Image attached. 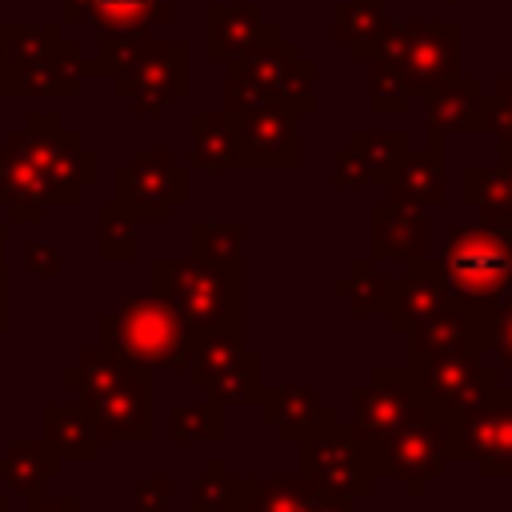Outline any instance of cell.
Instances as JSON below:
<instances>
[{
  "mask_svg": "<svg viewBox=\"0 0 512 512\" xmlns=\"http://www.w3.org/2000/svg\"><path fill=\"white\" fill-rule=\"evenodd\" d=\"M96 256L100 260H132L136 256V220L120 204L96 208Z\"/></svg>",
  "mask_w": 512,
  "mask_h": 512,
  "instance_id": "cell-30",
  "label": "cell"
},
{
  "mask_svg": "<svg viewBox=\"0 0 512 512\" xmlns=\"http://www.w3.org/2000/svg\"><path fill=\"white\" fill-rule=\"evenodd\" d=\"M244 356V332H192L188 340V384L192 388H208L220 372H228L236 360Z\"/></svg>",
  "mask_w": 512,
  "mask_h": 512,
  "instance_id": "cell-23",
  "label": "cell"
},
{
  "mask_svg": "<svg viewBox=\"0 0 512 512\" xmlns=\"http://www.w3.org/2000/svg\"><path fill=\"white\" fill-rule=\"evenodd\" d=\"M312 512H356V500L336 496V492H320V500H316Z\"/></svg>",
  "mask_w": 512,
  "mask_h": 512,
  "instance_id": "cell-41",
  "label": "cell"
},
{
  "mask_svg": "<svg viewBox=\"0 0 512 512\" xmlns=\"http://www.w3.org/2000/svg\"><path fill=\"white\" fill-rule=\"evenodd\" d=\"M428 416V404L404 368H372V376L352 392V428L364 440H388L404 424Z\"/></svg>",
  "mask_w": 512,
  "mask_h": 512,
  "instance_id": "cell-9",
  "label": "cell"
},
{
  "mask_svg": "<svg viewBox=\"0 0 512 512\" xmlns=\"http://www.w3.org/2000/svg\"><path fill=\"white\" fill-rule=\"evenodd\" d=\"M424 256V208L388 200L372 208V260H420Z\"/></svg>",
  "mask_w": 512,
  "mask_h": 512,
  "instance_id": "cell-16",
  "label": "cell"
},
{
  "mask_svg": "<svg viewBox=\"0 0 512 512\" xmlns=\"http://www.w3.org/2000/svg\"><path fill=\"white\" fill-rule=\"evenodd\" d=\"M256 404H260V420H264L268 428H276V436H280V440H296V436L312 424V416H316V408H320V400H316V388H312V384L260 388Z\"/></svg>",
  "mask_w": 512,
  "mask_h": 512,
  "instance_id": "cell-20",
  "label": "cell"
},
{
  "mask_svg": "<svg viewBox=\"0 0 512 512\" xmlns=\"http://www.w3.org/2000/svg\"><path fill=\"white\" fill-rule=\"evenodd\" d=\"M24 268L32 272V276H60L64 272V260H60V240H28L24 244Z\"/></svg>",
  "mask_w": 512,
  "mask_h": 512,
  "instance_id": "cell-34",
  "label": "cell"
},
{
  "mask_svg": "<svg viewBox=\"0 0 512 512\" xmlns=\"http://www.w3.org/2000/svg\"><path fill=\"white\" fill-rule=\"evenodd\" d=\"M480 356H484V352H476V348L408 352L404 372H408L412 384L420 388L428 412L440 416V420H448L452 412L476 408V404L492 400V396L504 388L500 368H488Z\"/></svg>",
  "mask_w": 512,
  "mask_h": 512,
  "instance_id": "cell-6",
  "label": "cell"
},
{
  "mask_svg": "<svg viewBox=\"0 0 512 512\" xmlns=\"http://www.w3.org/2000/svg\"><path fill=\"white\" fill-rule=\"evenodd\" d=\"M460 196L480 216H512V184H508V168L504 164L468 168L460 176Z\"/></svg>",
  "mask_w": 512,
  "mask_h": 512,
  "instance_id": "cell-28",
  "label": "cell"
},
{
  "mask_svg": "<svg viewBox=\"0 0 512 512\" xmlns=\"http://www.w3.org/2000/svg\"><path fill=\"white\" fill-rule=\"evenodd\" d=\"M240 480L244 476H232L224 456H212L196 472V480H192L188 512H236V504H240Z\"/></svg>",
  "mask_w": 512,
  "mask_h": 512,
  "instance_id": "cell-27",
  "label": "cell"
},
{
  "mask_svg": "<svg viewBox=\"0 0 512 512\" xmlns=\"http://www.w3.org/2000/svg\"><path fill=\"white\" fill-rule=\"evenodd\" d=\"M152 292L180 312L188 332H244V268L164 256L152 264Z\"/></svg>",
  "mask_w": 512,
  "mask_h": 512,
  "instance_id": "cell-2",
  "label": "cell"
},
{
  "mask_svg": "<svg viewBox=\"0 0 512 512\" xmlns=\"http://www.w3.org/2000/svg\"><path fill=\"white\" fill-rule=\"evenodd\" d=\"M368 272H372V256H360L344 276H336V280H332V292H336V296H352V288H356Z\"/></svg>",
  "mask_w": 512,
  "mask_h": 512,
  "instance_id": "cell-40",
  "label": "cell"
},
{
  "mask_svg": "<svg viewBox=\"0 0 512 512\" xmlns=\"http://www.w3.org/2000/svg\"><path fill=\"white\" fill-rule=\"evenodd\" d=\"M60 384L80 396V404L92 412L96 436L104 440H128L148 444L156 436L152 416V368L136 364L128 356L88 348L68 368H60Z\"/></svg>",
  "mask_w": 512,
  "mask_h": 512,
  "instance_id": "cell-1",
  "label": "cell"
},
{
  "mask_svg": "<svg viewBox=\"0 0 512 512\" xmlns=\"http://www.w3.org/2000/svg\"><path fill=\"white\" fill-rule=\"evenodd\" d=\"M0 196H4V220H40L48 208V180L36 168V160L8 136L0 148Z\"/></svg>",
  "mask_w": 512,
  "mask_h": 512,
  "instance_id": "cell-15",
  "label": "cell"
},
{
  "mask_svg": "<svg viewBox=\"0 0 512 512\" xmlns=\"http://www.w3.org/2000/svg\"><path fill=\"white\" fill-rule=\"evenodd\" d=\"M448 460L476 464L480 476H512V384H504L492 400L452 412L444 420Z\"/></svg>",
  "mask_w": 512,
  "mask_h": 512,
  "instance_id": "cell-7",
  "label": "cell"
},
{
  "mask_svg": "<svg viewBox=\"0 0 512 512\" xmlns=\"http://www.w3.org/2000/svg\"><path fill=\"white\" fill-rule=\"evenodd\" d=\"M8 328V288H4V272H0V332Z\"/></svg>",
  "mask_w": 512,
  "mask_h": 512,
  "instance_id": "cell-42",
  "label": "cell"
},
{
  "mask_svg": "<svg viewBox=\"0 0 512 512\" xmlns=\"http://www.w3.org/2000/svg\"><path fill=\"white\" fill-rule=\"evenodd\" d=\"M136 224H160L176 204H188V172L172 164L168 152H136L128 168L116 172V200Z\"/></svg>",
  "mask_w": 512,
  "mask_h": 512,
  "instance_id": "cell-10",
  "label": "cell"
},
{
  "mask_svg": "<svg viewBox=\"0 0 512 512\" xmlns=\"http://www.w3.org/2000/svg\"><path fill=\"white\" fill-rule=\"evenodd\" d=\"M352 152L360 156L368 180L388 188V180H392L400 156L408 152V140H404V132H384V136H368V132H360V136L352 140Z\"/></svg>",
  "mask_w": 512,
  "mask_h": 512,
  "instance_id": "cell-31",
  "label": "cell"
},
{
  "mask_svg": "<svg viewBox=\"0 0 512 512\" xmlns=\"http://www.w3.org/2000/svg\"><path fill=\"white\" fill-rule=\"evenodd\" d=\"M500 164L508 168V184H512V148H500Z\"/></svg>",
  "mask_w": 512,
  "mask_h": 512,
  "instance_id": "cell-43",
  "label": "cell"
},
{
  "mask_svg": "<svg viewBox=\"0 0 512 512\" xmlns=\"http://www.w3.org/2000/svg\"><path fill=\"white\" fill-rule=\"evenodd\" d=\"M388 280L392 276H364L356 288H352V312H360V316H380V308H384V296H388Z\"/></svg>",
  "mask_w": 512,
  "mask_h": 512,
  "instance_id": "cell-36",
  "label": "cell"
},
{
  "mask_svg": "<svg viewBox=\"0 0 512 512\" xmlns=\"http://www.w3.org/2000/svg\"><path fill=\"white\" fill-rule=\"evenodd\" d=\"M172 500V480L168 476H152V480H140L132 488V504L136 512H164Z\"/></svg>",
  "mask_w": 512,
  "mask_h": 512,
  "instance_id": "cell-37",
  "label": "cell"
},
{
  "mask_svg": "<svg viewBox=\"0 0 512 512\" xmlns=\"http://www.w3.org/2000/svg\"><path fill=\"white\" fill-rule=\"evenodd\" d=\"M260 388H264V380H260V352L244 348V356L228 372H220L204 392H208V400H216L224 408H240V404H256Z\"/></svg>",
  "mask_w": 512,
  "mask_h": 512,
  "instance_id": "cell-29",
  "label": "cell"
},
{
  "mask_svg": "<svg viewBox=\"0 0 512 512\" xmlns=\"http://www.w3.org/2000/svg\"><path fill=\"white\" fill-rule=\"evenodd\" d=\"M4 508H8V500H4V496H0V512H4Z\"/></svg>",
  "mask_w": 512,
  "mask_h": 512,
  "instance_id": "cell-45",
  "label": "cell"
},
{
  "mask_svg": "<svg viewBox=\"0 0 512 512\" xmlns=\"http://www.w3.org/2000/svg\"><path fill=\"white\" fill-rule=\"evenodd\" d=\"M440 272L452 296L468 300H500L512 288V244L504 220H472L456 224L444 240Z\"/></svg>",
  "mask_w": 512,
  "mask_h": 512,
  "instance_id": "cell-5",
  "label": "cell"
},
{
  "mask_svg": "<svg viewBox=\"0 0 512 512\" xmlns=\"http://www.w3.org/2000/svg\"><path fill=\"white\" fill-rule=\"evenodd\" d=\"M488 316H492V300L448 296L424 324H416L404 336L408 352H448V348H476V352H484Z\"/></svg>",
  "mask_w": 512,
  "mask_h": 512,
  "instance_id": "cell-14",
  "label": "cell"
},
{
  "mask_svg": "<svg viewBox=\"0 0 512 512\" xmlns=\"http://www.w3.org/2000/svg\"><path fill=\"white\" fill-rule=\"evenodd\" d=\"M320 484L308 476L296 480H264V476H244L240 480V504L236 512H312L320 500Z\"/></svg>",
  "mask_w": 512,
  "mask_h": 512,
  "instance_id": "cell-19",
  "label": "cell"
},
{
  "mask_svg": "<svg viewBox=\"0 0 512 512\" xmlns=\"http://www.w3.org/2000/svg\"><path fill=\"white\" fill-rule=\"evenodd\" d=\"M168 436L176 444H220L228 436L224 404H216V400L172 404V412H168Z\"/></svg>",
  "mask_w": 512,
  "mask_h": 512,
  "instance_id": "cell-26",
  "label": "cell"
},
{
  "mask_svg": "<svg viewBox=\"0 0 512 512\" xmlns=\"http://www.w3.org/2000/svg\"><path fill=\"white\" fill-rule=\"evenodd\" d=\"M44 172L48 180V204H72L80 188L96 184V156L80 148L68 132L56 128V116H32L20 136H12Z\"/></svg>",
  "mask_w": 512,
  "mask_h": 512,
  "instance_id": "cell-8",
  "label": "cell"
},
{
  "mask_svg": "<svg viewBox=\"0 0 512 512\" xmlns=\"http://www.w3.org/2000/svg\"><path fill=\"white\" fill-rule=\"evenodd\" d=\"M296 444V468L300 476L316 480L324 492L364 500L372 496L376 480L384 476L380 444L364 440L348 420H336L332 408H316L312 424L292 440Z\"/></svg>",
  "mask_w": 512,
  "mask_h": 512,
  "instance_id": "cell-3",
  "label": "cell"
},
{
  "mask_svg": "<svg viewBox=\"0 0 512 512\" xmlns=\"http://www.w3.org/2000/svg\"><path fill=\"white\" fill-rule=\"evenodd\" d=\"M484 128H492L500 136V148H512V80H504L492 96V104L484 108Z\"/></svg>",
  "mask_w": 512,
  "mask_h": 512,
  "instance_id": "cell-35",
  "label": "cell"
},
{
  "mask_svg": "<svg viewBox=\"0 0 512 512\" xmlns=\"http://www.w3.org/2000/svg\"><path fill=\"white\" fill-rule=\"evenodd\" d=\"M428 120L436 132H476L484 128V100L476 80H456L440 84L428 96Z\"/></svg>",
  "mask_w": 512,
  "mask_h": 512,
  "instance_id": "cell-22",
  "label": "cell"
},
{
  "mask_svg": "<svg viewBox=\"0 0 512 512\" xmlns=\"http://www.w3.org/2000/svg\"><path fill=\"white\" fill-rule=\"evenodd\" d=\"M484 352L496 360V368L512 372V296H500V300L492 304L488 336H484Z\"/></svg>",
  "mask_w": 512,
  "mask_h": 512,
  "instance_id": "cell-32",
  "label": "cell"
},
{
  "mask_svg": "<svg viewBox=\"0 0 512 512\" xmlns=\"http://www.w3.org/2000/svg\"><path fill=\"white\" fill-rule=\"evenodd\" d=\"M60 468L64 464L48 452L44 440H12L0 452V484L8 492H20V496L44 488V480H56Z\"/></svg>",
  "mask_w": 512,
  "mask_h": 512,
  "instance_id": "cell-21",
  "label": "cell"
},
{
  "mask_svg": "<svg viewBox=\"0 0 512 512\" xmlns=\"http://www.w3.org/2000/svg\"><path fill=\"white\" fill-rule=\"evenodd\" d=\"M188 256L220 264V268H244V224H236V220H196L188 228Z\"/></svg>",
  "mask_w": 512,
  "mask_h": 512,
  "instance_id": "cell-24",
  "label": "cell"
},
{
  "mask_svg": "<svg viewBox=\"0 0 512 512\" xmlns=\"http://www.w3.org/2000/svg\"><path fill=\"white\" fill-rule=\"evenodd\" d=\"M380 464L384 476H396L408 496H424L432 480L444 476L448 464V444H444V420L440 416H420L380 440Z\"/></svg>",
  "mask_w": 512,
  "mask_h": 512,
  "instance_id": "cell-11",
  "label": "cell"
},
{
  "mask_svg": "<svg viewBox=\"0 0 512 512\" xmlns=\"http://www.w3.org/2000/svg\"><path fill=\"white\" fill-rule=\"evenodd\" d=\"M448 284H444V272H440V260H408V272L404 276H392L388 280V296H384V308L380 316L388 320V332L396 336H408L416 324H424L444 300H448Z\"/></svg>",
  "mask_w": 512,
  "mask_h": 512,
  "instance_id": "cell-13",
  "label": "cell"
},
{
  "mask_svg": "<svg viewBox=\"0 0 512 512\" xmlns=\"http://www.w3.org/2000/svg\"><path fill=\"white\" fill-rule=\"evenodd\" d=\"M40 428H44L48 452L60 464H68V460H96L100 456V436H96L92 412L84 404H44Z\"/></svg>",
  "mask_w": 512,
  "mask_h": 512,
  "instance_id": "cell-17",
  "label": "cell"
},
{
  "mask_svg": "<svg viewBox=\"0 0 512 512\" xmlns=\"http://www.w3.org/2000/svg\"><path fill=\"white\" fill-rule=\"evenodd\" d=\"M4 236L8 232H4V220H0V272H4Z\"/></svg>",
  "mask_w": 512,
  "mask_h": 512,
  "instance_id": "cell-44",
  "label": "cell"
},
{
  "mask_svg": "<svg viewBox=\"0 0 512 512\" xmlns=\"http://www.w3.org/2000/svg\"><path fill=\"white\" fill-rule=\"evenodd\" d=\"M392 200H408V204H440L444 200V160H440V136H432L428 128V148L420 152H404L392 180H388Z\"/></svg>",
  "mask_w": 512,
  "mask_h": 512,
  "instance_id": "cell-18",
  "label": "cell"
},
{
  "mask_svg": "<svg viewBox=\"0 0 512 512\" xmlns=\"http://www.w3.org/2000/svg\"><path fill=\"white\" fill-rule=\"evenodd\" d=\"M28 512H80V500H76V496H56V500H48V496L36 488V492H28Z\"/></svg>",
  "mask_w": 512,
  "mask_h": 512,
  "instance_id": "cell-39",
  "label": "cell"
},
{
  "mask_svg": "<svg viewBox=\"0 0 512 512\" xmlns=\"http://www.w3.org/2000/svg\"><path fill=\"white\" fill-rule=\"evenodd\" d=\"M192 164L196 168H236L240 144L228 116H192Z\"/></svg>",
  "mask_w": 512,
  "mask_h": 512,
  "instance_id": "cell-25",
  "label": "cell"
},
{
  "mask_svg": "<svg viewBox=\"0 0 512 512\" xmlns=\"http://www.w3.org/2000/svg\"><path fill=\"white\" fill-rule=\"evenodd\" d=\"M232 124H236L244 168H292L296 164V132H292L288 104L256 100L248 108H236Z\"/></svg>",
  "mask_w": 512,
  "mask_h": 512,
  "instance_id": "cell-12",
  "label": "cell"
},
{
  "mask_svg": "<svg viewBox=\"0 0 512 512\" xmlns=\"http://www.w3.org/2000/svg\"><path fill=\"white\" fill-rule=\"evenodd\" d=\"M152 0H88V12L112 28H136L148 20Z\"/></svg>",
  "mask_w": 512,
  "mask_h": 512,
  "instance_id": "cell-33",
  "label": "cell"
},
{
  "mask_svg": "<svg viewBox=\"0 0 512 512\" xmlns=\"http://www.w3.org/2000/svg\"><path fill=\"white\" fill-rule=\"evenodd\" d=\"M336 184H372L368 172H364V164H360V156L352 148L336 156Z\"/></svg>",
  "mask_w": 512,
  "mask_h": 512,
  "instance_id": "cell-38",
  "label": "cell"
},
{
  "mask_svg": "<svg viewBox=\"0 0 512 512\" xmlns=\"http://www.w3.org/2000/svg\"><path fill=\"white\" fill-rule=\"evenodd\" d=\"M188 340H192L188 324L156 292L128 296L112 312L96 316V348L128 356L148 368H184Z\"/></svg>",
  "mask_w": 512,
  "mask_h": 512,
  "instance_id": "cell-4",
  "label": "cell"
}]
</instances>
